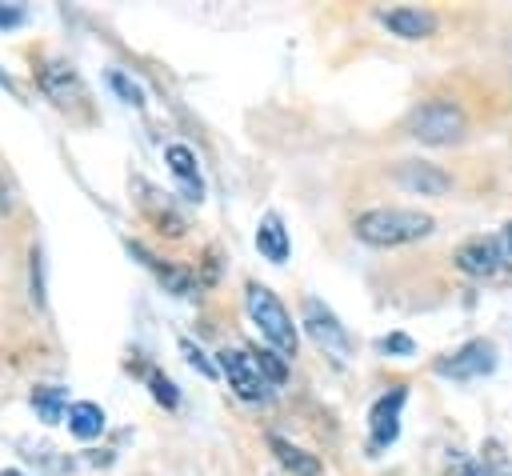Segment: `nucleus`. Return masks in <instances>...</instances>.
I'll return each instance as SVG.
<instances>
[{"instance_id":"nucleus-2","label":"nucleus","mask_w":512,"mask_h":476,"mask_svg":"<svg viewBox=\"0 0 512 476\" xmlns=\"http://www.w3.org/2000/svg\"><path fill=\"white\" fill-rule=\"evenodd\" d=\"M244 308H248L252 324L260 328V336L272 344V352H280L284 360H292L300 336H296V324H292L288 308L276 300V292L264 288V284H248V288H244Z\"/></svg>"},{"instance_id":"nucleus-8","label":"nucleus","mask_w":512,"mask_h":476,"mask_svg":"<svg viewBox=\"0 0 512 476\" xmlns=\"http://www.w3.org/2000/svg\"><path fill=\"white\" fill-rule=\"evenodd\" d=\"M404 400H408V392H404V388H392V392H384V396L372 404V412H368L372 448H388V444L400 436V408H404Z\"/></svg>"},{"instance_id":"nucleus-23","label":"nucleus","mask_w":512,"mask_h":476,"mask_svg":"<svg viewBox=\"0 0 512 476\" xmlns=\"http://www.w3.org/2000/svg\"><path fill=\"white\" fill-rule=\"evenodd\" d=\"M40 252H32V288H36V300H44V276H40Z\"/></svg>"},{"instance_id":"nucleus-15","label":"nucleus","mask_w":512,"mask_h":476,"mask_svg":"<svg viewBox=\"0 0 512 476\" xmlns=\"http://www.w3.org/2000/svg\"><path fill=\"white\" fill-rule=\"evenodd\" d=\"M272 452H276V460H280L292 476H320V460H316V456H308V452H300V448H292L288 440L272 436Z\"/></svg>"},{"instance_id":"nucleus-25","label":"nucleus","mask_w":512,"mask_h":476,"mask_svg":"<svg viewBox=\"0 0 512 476\" xmlns=\"http://www.w3.org/2000/svg\"><path fill=\"white\" fill-rule=\"evenodd\" d=\"M8 208H12V188L0 180V212H8Z\"/></svg>"},{"instance_id":"nucleus-14","label":"nucleus","mask_w":512,"mask_h":476,"mask_svg":"<svg viewBox=\"0 0 512 476\" xmlns=\"http://www.w3.org/2000/svg\"><path fill=\"white\" fill-rule=\"evenodd\" d=\"M68 432L76 436V440H96L100 432H104V408L100 404H92V400H76V404H68Z\"/></svg>"},{"instance_id":"nucleus-10","label":"nucleus","mask_w":512,"mask_h":476,"mask_svg":"<svg viewBox=\"0 0 512 476\" xmlns=\"http://www.w3.org/2000/svg\"><path fill=\"white\" fill-rule=\"evenodd\" d=\"M164 164H168V172L180 180L184 196L200 204V200H204V180H200V164H196L192 148H188V144H168V148H164Z\"/></svg>"},{"instance_id":"nucleus-22","label":"nucleus","mask_w":512,"mask_h":476,"mask_svg":"<svg viewBox=\"0 0 512 476\" xmlns=\"http://www.w3.org/2000/svg\"><path fill=\"white\" fill-rule=\"evenodd\" d=\"M24 20V12L16 4H0V28H16Z\"/></svg>"},{"instance_id":"nucleus-9","label":"nucleus","mask_w":512,"mask_h":476,"mask_svg":"<svg viewBox=\"0 0 512 476\" xmlns=\"http://www.w3.org/2000/svg\"><path fill=\"white\" fill-rule=\"evenodd\" d=\"M396 180H400V188L420 192V196H444L452 188V176L440 172L436 164H424V160H404L396 168Z\"/></svg>"},{"instance_id":"nucleus-6","label":"nucleus","mask_w":512,"mask_h":476,"mask_svg":"<svg viewBox=\"0 0 512 476\" xmlns=\"http://www.w3.org/2000/svg\"><path fill=\"white\" fill-rule=\"evenodd\" d=\"M492 368H496V348H492V340H468V344H460L452 356L436 360V372H440V376H452V380H480V376H488Z\"/></svg>"},{"instance_id":"nucleus-21","label":"nucleus","mask_w":512,"mask_h":476,"mask_svg":"<svg viewBox=\"0 0 512 476\" xmlns=\"http://www.w3.org/2000/svg\"><path fill=\"white\" fill-rule=\"evenodd\" d=\"M380 352H400V356H412V340H408V336H400V332H396V336H384V340H380Z\"/></svg>"},{"instance_id":"nucleus-3","label":"nucleus","mask_w":512,"mask_h":476,"mask_svg":"<svg viewBox=\"0 0 512 476\" xmlns=\"http://www.w3.org/2000/svg\"><path fill=\"white\" fill-rule=\"evenodd\" d=\"M408 132L424 144H452L464 132V112L452 100H428L408 116Z\"/></svg>"},{"instance_id":"nucleus-13","label":"nucleus","mask_w":512,"mask_h":476,"mask_svg":"<svg viewBox=\"0 0 512 476\" xmlns=\"http://www.w3.org/2000/svg\"><path fill=\"white\" fill-rule=\"evenodd\" d=\"M256 248H260V256L264 260H272V264H284L288 260V228L280 224V216L276 212H264L260 216V224H256Z\"/></svg>"},{"instance_id":"nucleus-11","label":"nucleus","mask_w":512,"mask_h":476,"mask_svg":"<svg viewBox=\"0 0 512 476\" xmlns=\"http://www.w3.org/2000/svg\"><path fill=\"white\" fill-rule=\"evenodd\" d=\"M380 24L388 32H396L400 40H424L436 32V16L424 8H388V12H380Z\"/></svg>"},{"instance_id":"nucleus-12","label":"nucleus","mask_w":512,"mask_h":476,"mask_svg":"<svg viewBox=\"0 0 512 476\" xmlns=\"http://www.w3.org/2000/svg\"><path fill=\"white\" fill-rule=\"evenodd\" d=\"M40 88H44L60 108L84 100V84H80L76 68H68V64H44V72H40Z\"/></svg>"},{"instance_id":"nucleus-5","label":"nucleus","mask_w":512,"mask_h":476,"mask_svg":"<svg viewBox=\"0 0 512 476\" xmlns=\"http://www.w3.org/2000/svg\"><path fill=\"white\" fill-rule=\"evenodd\" d=\"M304 328L316 340V348H324L328 356H336V360L352 356V336H348V328L336 320V312L324 300H316V296L304 300Z\"/></svg>"},{"instance_id":"nucleus-26","label":"nucleus","mask_w":512,"mask_h":476,"mask_svg":"<svg viewBox=\"0 0 512 476\" xmlns=\"http://www.w3.org/2000/svg\"><path fill=\"white\" fill-rule=\"evenodd\" d=\"M460 476H488V472H484V468H464Z\"/></svg>"},{"instance_id":"nucleus-1","label":"nucleus","mask_w":512,"mask_h":476,"mask_svg":"<svg viewBox=\"0 0 512 476\" xmlns=\"http://www.w3.org/2000/svg\"><path fill=\"white\" fill-rule=\"evenodd\" d=\"M352 228L364 244L396 248V244H412V240L432 236L436 220L428 212H416V208H368V212L356 216Z\"/></svg>"},{"instance_id":"nucleus-7","label":"nucleus","mask_w":512,"mask_h":476,"mask_svg":"<svg viewBox=\"0 0 512 476\" xmlns=\"http://www.w3.org/2000/svg\"><path fill=\"white\" fill-rule=\"evenodd\" d=\"M456 268L468 276H496L504 268V252H500V236H472L456 248Z\"/></svg>"},{"instance_id":"nucleus-27","label":"nucleus","mask_w":512,"mask_h":476,"mask_svg":"<svg viewBox=\"0 0 512 476\" xmlns=\"http://www.w3.org/2000/svg\"><path fill=\"white\" fill-rule=\"evenodd\" d=\"M0 476H24V472H16V468H4V472H0Z\"/></svg>"},{"instance_id":"nucleus-16","label":"nucleus","mask_w":512,"mask_h":476,"mask_svg":"<svg viewBox=\"0 0 512 476\" xmlns=\"http://www.w3.org/2000/svg\"><path fill=\"white\" fill-rule=\"evenodd\" d=\"M32 404H36V412H40L44 424H60V420L68 416V392L56 388V384L36 388V392H32Z\"/></svg>"},{"instance_id":"nucleus-24","label":"nucleus","mask_w":512,"mask_h":476,"mask_svg":"<svg viewBox=\"0 0 512 476\" xmlns=\"http://www.w3.org/2000/svg\"><path fill=\"white\" fill-rule=\"evenodd\" d=\"M500 252H504V264H512V224L500 232Z\"/></svg>"},{"instance_id":"nucleus-17","label":"nucleus","mask_w":512,"mask_h":476,"mask_svg":"<svg viewBox=\"0 0 512 476\" xmlns=\"http://www.w3.org/2000/svg\"><path fill=\"white\" fill-rule=\"evenodd\" d=\"M104 80H108V88H112V92H116L124 104H132V108H140V104H144V88H140L132 76H124L120 68H112Z\"/></svg>"},{"instance_id":"nucleus-4","label":"nucleus","mask_w":512,"mask_h":476,"mask_svg":"<svg viewBox=\"0 0 512 476\" xmlns=\"http://www.w3.org/2000/svg\"><path fill=\"white\" fill-rule=\"evenodd\" d=\"M216 364H220V372L228 376V388H232L240 400L264 404V400L272 396V380L264 376V368H260V360H256L252 352H244V348H224Z\"/></svg>"},{"instance_id":"nucleus-19","label":"nucleus","mask_w":512,"mask_h":476,"mask_svg":"<svg viewBox=\"0 0 512 476\" xmlns=\"http://www.w3.org/2000/svg\"><path fill=\"white\" fill-rule=\"evenodd\" d=\"M148 388H152V396H156L164 408H176V404H180V392H176V384H172L164 372H152V376H148Z\"/></svg>"},{"instance_id":"nucleus-18","label":"nucleus","mask_w":512,"mask_h":476,"mask_svg":"<svg viewBox=\"0 0 512 476\" xmlns=\"http://www.w3.org/2000/svg\"><path fill=\"white\" fill-rule=\"evenodd\" d=\"M180 352H184V360H188V364H192V368H196L204 380H216L220 364H212V360H208V356H204V352H200L192 340H180Z\"/></svg>"},{"instance_id":"nucleus-20","label":"nucleus","mask_w":512,"mask_h":476,"mask_svg":"<svg viewBox=\"0 0 512 476\" xmlns=\"http://www.w3.org/2000/svg\"><path fill=\"white\" fill-rule=\"evenodd\" d=\"M256 360H260V368H264V376H268L272 384H284V376H288V364H284V356H280V352L264 348Z\"/></svg>"}]
</instances>
